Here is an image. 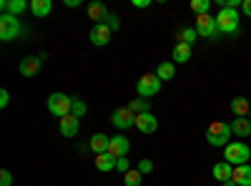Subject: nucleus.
<instances>
[{
  "mask_svg": "<svg viewBox=\"0 0 251 186\" xmlns=\"http://www.w3.org/2000/svg\"><path fill=\"white\" fill-rule=\"evenodd\" d=\"M206 143L214 149H226L228 143H231V123L214 121L211 126L206 129Z\"/></svg>",
  "mask_w": 251,
  "mask_h": 186,
  "instance_id": "f257e3e1",
  "label": "nucleus"
},
{
  "mask_svg": "<svg viewBox=\"0 0 251 186\" xmlns=\"http://www.w3.org/2000/svg\"><path fill=\"white\" fill-rule=\"evenodd\" d=\"M216 28L221 35H234L239 33V10L231 8H221L216 13Z\"/></svg>",
  "mask_w": 251,
  "mask_h": 186,
  "instance_id": "f03ea898",
  "label": "nucleus"
},
{
  "mask_svg": "<svg viewBox=\"0 0 251 186\" xmlns=\"http://www.w3.org/2000/svg\"><path fill=\"white\" fill-rule=\"evenodd\" d=\"M251 159V149L246 146L244 141H231L224 149V161H228L231 166H241V163H249Z\"/></svg>",
  "mask_w": 251,
  "mask_h": 186,
  "instance_id": "7ed1b4c3",
  "label": "nucleus"
},
{
  "mask_svg": "<svg viewBox=\"0 0 251 186\" xmlns=\"http://www.w3.org/2000/svg\"><path fill=\"white\" fill-rule=\"evenodd\" d=\"M161 86H163V80L156 73H146V76L138 78L136 93H138V98H153V96L161 93Z\"/></svg>",
  "mask_w": 251,
  "mask_h": 186,
  "instance_id": "20e7f679",
  "label": "nucleus"
},
{
  "mask_svg": "<svg viewBox=\"0 0 251 186\" xmlns=\"http://www.w3.org/2000/svg\"><path fill=\"white\" fill-rule=\"evenodd\" d=\"M71 108H73V98H71L68 93L55 91V93L48 96V111H50L53 116L66 118V116H71Z\"/></svg>",
  "mask_w": 251,
  "mask_h": 186,
  "instance_id": "39448f33",
  "label": "nucleus"
},
{
  "mask_svg": "<svg viewBox=\"0 0 251 186\" xmlns=\"http://www.w3.org/2000/svg\"><path fill=\"white\" fill-rule=\"evenodd\" d=\"M20 35V20L10 13H3L0 15V40L3 43H10V40H15Z\"/></svg>",
  "mask_w": 251,
  "mask_h": 186,
  "instance_id": "423d86ee",
  "label": "nucleus"
},
{
  "mask_svg": "<svg viewBox=\"0 0 251 186\" xmlns=\"http://www.w3.org/2000/svg\"><path fill=\"white\" fill-rule=\"evenodd\" d=\"M196 33L201 35V38H206V40H216L221 33H219V28H216V18L214 15H196Z\"/></svg>",
  "mask_w": 251,
  "mask_h": 186,
  "instance_id": "0eeeda50",
  "label": "nucleus"
},
{
  "mask_svg": "<svg viewBox=\"0 0 251 186\" xmlns=\"http://www.w3.org/2000/svg\"><path fill=\"white\" fill-rule=\"evenodd\" d=\"M111 123L116 129L126 131V129H136V113L128 108V106H123V108H116L113 116H111Z\"/></svg>",
  "mask_w": 251,
  "mask_h": 186,
  "instance_id": "6e6552de",
  "label": "nucleus"
},
{
  "mask_svg": "<svg viewBox=\"0 0 251 186\" xmlns=\"http://www.w3.org/2000/svg\"><path fill=\"white\" fill-rule=\"evenodd\" d=\"M43 58L46 55H28L20 60V73H23L25 78H33L40 73V68H43Z\"/></svg>",
  "mask_w": 251,
  "mask_h": 186,
  "instance_id": "1a4fd4ad",
  "label": "nucleus"
},
{
  "mask_svg": "<svg viewBox=\"0 0 251 186\" xmlns=\"http://www.w3.org/2000/svg\"><path fill=\"white\" fill-rule=\"evenodd\" d=\"M111 35H113V30H111L106 23H98V26L91 28V43L98 46V48H103V46L111 43Z\"/></svg>",
  "mask_w": 251,
  "mask_h": 186,
  "instance_id": "9d476101",
  "label": "nucleus"
},
{
  "mask_svg": "<svg viewBox=\"0 0 251 186\" xmlns=\"http://www.w3.org/2000/svg\"><path fill=\"white\" fill-rule=\"evenodd\" d=\"M58 126H60V136L75 138L78 131H80V118H75V116L71 113V116H66V118H60V121H58Z\"/></svg>",
  "mask_w": 251,
  "mask_h": 186,
  "instance_id": "9b49d317",
  "label": "nucleus"
},
{
  "mask_svg": "<svg viewBox=\"0 0 251 186\" xmlns=\"http://www.w3.org/2000/svg\"><path fill=\"white\" fill-rule=\"evenodd\" d=\"M131 149V141L126 136H111V146H108V154H113L116 159H123Z\"/></svg>",
  "mask_w": 251,
  "mask_h": 186,
  "instance_id": "f8f14e48",
  "label": "nucleus"
},
{
  "mask_svg": "<svg viewBox=\"0 0 251 186\" xmlns=\"http://www.w3.org/2000/svg\"><path fill=\"white\" fill-rule=\"evenodd\" d=\"M136 129H138L141 133H156L158 121H156L153 113H141V116H136Z\"/></svg>",
  "mask_w": 251,
  "mask_h": 186,
  "instance_id": "ddd939ff",
  "label": "nucleus"
},
{
  "mask_svg": "<svg viewBox=\"0 0 251 186\" xmlns=\"http://www.w3.org/2000/svg\"><path fill=\"white\" fill-rule=\"evenodd\" d=\"M0 10L3 13H10V15H20V13H25V10H30V3L28 0H3L0 3Z\"/></svg>",
  "mask_w": 251,
  "mask_h": 186,
  "instance_id": "4468645a",
  "label": "nucleus"
},
{
  "mask_svg": "<svg viewBox=\"0 0 251 186\" xmlns=\"http://www.w3.org/2000/svg\"><path fill=\"white\" fill-rule=\"evenodd\" d=\"M231 181H236V186H251V163H241V166H234Z\"/></svg>",
  "mask_w": 251,
  "mask_h": 186,
  "instance_id": "2eb2a0df",
  "label": "nucleus"
},
{
  "mask_svg": "<svg viewBox=\"0 0 251 186\" xmlns=\"http://www.w3.org/2000/svg\"><path fill=\"white\" fill-rule=\"evenodd\" d=\"M108 146H111V136H106V133H93L91 136V149L96 151V156L108 154Z\"/></svg>",
  "mask_w": 251,
  "mask_h": 186,
  "instance_id": "dca6fc26",
  "label": "nucleus"
},
{
  "mask_svg": "<svg viewBox=\"0 0 251 186\" xmlns=\"http://www.w3.org/2000/svg\"><path fill=\"white\" fill-rule=\"evenodd\" d=\"M211 174H214V179L216 181H231V174H234V166H231V163H228V161H219L216 163V166L211 169Z\"/></svg>",
  "mask_w": 251,
  "mask_h": 186,
  "instance_id": "f3484780",
  "label": "nucleus"
},
{
  "mask_svg": "<svg viewBox=\"0 0 251 186\" xmlns=\"http://www.w3.org/2000/svg\"><path fill=\"white\" fill-rule=\"evenodd\" d=\"M249 111H251V103H249V98L236 96V98L231 101V113H234L236 118H249Z\"/></svg>",
  "mask_w": 251,
  "mask_h": 186,
  "instance_id": "a211bd4d",
  "label": "nucleus"
},
{
  "mask_svg": "<svg viewBox=\"0 0 251 186\" xmlns=\"http://www.w3.org/2000/svg\"><path fill=\"white\" fill-rule=\"evenodd\" d=\"M53 10V0H30V13L35 18H46Z\"/></svg>",
  "mask_w": 251,
  "mask_h": 186,
  "instance_id": "6ab92c4d",
  "label": "nucleus"
},
{
  "mask_svg": "<svg viewBox=\"0 0 251 186\" xmlns=\"http://www.w3.org/2000/svg\"><path fill=\"white\" fill-rule=\"evenodd\" d=\"M231 133H236L239 138H249L251 136V121L249 118H234L231 121Z\"/></svg>",
  "mask_w": 251,
  "mask_h": 186,
  "instance_id": "aec40b11",
  "label": "nucleus"
},
{
  "mask_svg": "<svg viewBox=\"0 0 251 186\" xmlns=\"http://www.w3.org/2000/svg\"><path fill=\"white\" fill-rule=\"evenodd\" d=\"M116 163H118V159L113 156V154H100V156H96V169L98 171H113L116 169Z\"/></svg>",
  "mask_w": 251,
  "mask_h": 186,
  "instance_id": "412c9836",
  "label": "nucleus"
},
{
  "mask_svg": "<svg viewBox=\"0 0 251 186\" xmlns=\"http://www.w3.org/2000/svg\"><path fill=\"white\" fill-rule=\"evenodd\" d=\"M191 46H186V43H176L174 46V63H188L191 60Z\"/></svg>",
  "mask_w": 251,
  "mask_h": 186,
  "instance_id": "4be33fe9",
  "label": "nucleus"
},
{
  "mask_svg": "<svg viewBox=\"0 0 251 186\" xmlns=\"http://www.w3.org/2000/svg\"><path fill=\"white\" fill-rule=\"evenodd\" d=\"M88 15H91V20H96V26H98V23H106L108 10H106V5H103V3H91L88 5Z\"/></svg>",
  "mask_w": 251,
  "mask_h": 186,
  "instance_id": "5701e85b",
  "label": "nucleus"
},
{
  "mask_svg": "<svg viewBox=\"0 0 251 186\" xmlns=\"http://www.w3.org/2000/svg\"><path fill=\"white\" fill-rule=\"evenodd\" d=\"M196 38H199V33H196V28H178L176 30V40L178 43H186V46H194L196 43Z\"/></svg>",
  "mask_w": 251,
  "mask_h": 186,
  "instance_id": "b1692460",
  "label": "nucleus"
},
{
  "mask_svg": "<svg viewBox=\"0 0 251 186\" xmlns=\"http://www.w3.org/2000/svg\"><path fill=\"white\" fill-rule=\"evenodd\" d=\"M156 76H158L161 80H171V78L176 76V63H174V60H166V63H158Z\"/></svg>",
  "mask_w": 251,
  "mask_h": 186,
  "instance_id": "393cba45",
  "label": "nucleus"
},
{
  "mask_svg": "<svg viewBox=\"0 0 251 186\" xmlns=\"http://www.w3.org/2000/svg\"><path fill=\"white\" fill-rule=\"evenodd\" d=\"M128 108H131L136 116H141V113H151V101H146V98L131 101V103H128Z\"/></svg>",
  "mask_w": 251,
  "mask_h": 186,
  "instance_id": "a878e982",
  "label": "nucleus"
},
{
  "mask_svg": "<svg viewBox=\"0 0 251 186\" xmlns=\"http://www.w3.org/2000/svg\"><path fill=\"white\" fill-rule=\"evenodd\" d=\"M141 179H143V174L138 169H131L128 174H123V184L126 186H141Z\"/></svg>",
  "mask_w": 251,
  "mask_h": 186,
  "instance_id": "bb28decb",
  "label": "nucleus"
},
{
  "mask_svg": "<svg viewBox=\"0 0 251 186\" xmlns=\"http://www.w3.org/2000/svg\"><path fill=\"white\" fill-rule=\"evenodd\" d=\"M191 10L196 15H206L208 10H211V0H191Z\"/></svg>",
  "mask_w": 251,
  "mask_h": 186,
  "instance_id": "cd10ccee",
  "label": "nucleus"
},
{
  "mask_svg": "<svg viewBox=\"0 0 251 186\" xmlns=\"http://www.w3.org/2000/svg\"><path fill=\"white\" fill-rule=\"evenodd\" d=\"M86 111H88L86 103H83L80 98H73V108H71V113H73L75 118H80V116H86Z\"/></svg>",
  "mask_w": 251,
  "mask_h": 186,
  "instance_id": "c85d7f7f",
  "label": "nucleus"
},
{
  "mask_svg": "<svg viewBox=\"0 0 251 186\" xmlns=\"http://www.w3.org/2000/svg\"><path fill=\"white\" fill-rule=\"evenodd\" d=\"M138 171H141V174H151V171H153V161H151V159H141V161H138Z\"/></svg>",
  "mask_w": 251,
  "mask_h": 186,
  "instance_id": "c756f323",
  "label": "nucleus"
},
{
  "mask_svg": "<svg viewBox=\"0 0 251 186\" xmlns=\"http://www.w3.org/2000/svg\"><path fill=\"white\" fill-rule=\"evenodd\" d=\"M106 26H108L111 30H118V28H121V18H118V15H113V13H108V18H106Z\"/></svg>",
  "mask_w": 251,
  "mask_h": 186,
  "instance_id": "7c9ffc66",
  "label": "nucleus"
},
{
  "mask_svg": "<svg viewBox=\"0 0 251 186\" xmlns=\"http://www.w3.org/2000/svg\"><path fill=\"white\" fill-rule=\"evenodd\" d=\"M0 186H13V174L8 169L0 171Z\"/></svg>",
  "mask_w": 251,
  "mask_h": 186,
  "instance_id": "2f4dec72",
  "label": "nucleus"
},
{
  "mask_svg": "<svg viewBox=\"0 0 251 186\" xmlns=\"http://www.w3.org/2000/svg\"><path fill=\"white\" fill-rule=\"evenodd\" d=\"M116 169H118V171H123V174H128V171H131V163H128V159H126V156H123V159H118Z\"/></svg>",
  "mask_w": 251,
  "mask_h": 186,
  "instance_id": "473e14b6",
  "label": "nucleus"
},
{
  "mask_svg": "<svg viewBox=\"0 0 251 186\" xmlns=\"http://www.w3.org/2000/svg\"><path fill=\"white\" fill-rule=\"evenodd\" d=\"M8 103H10V93L3 88L0 91V108H8Z\"/></svg>",
  "mask_w": 251,
  "mask_h": 186,
  "instance_id": "72a5a7b5",
  "label": "nucleus"
},
{
  "mask_svg": "<svg viewBox=\"0 0 251 186\" xmlns=\"http://www.w3.org/2000/svg\"><path fill=\"white\" fill-rule=\"evenodd\" d=\"M133 8H141V10H146V8H151V0H133Z\"/></svg>",
  "mask_w": 251,
  "mask_h": 186,
  "instance_id": "f704fd0d",
  "label": "nucleus"
},
{
  "mask_svg": "<svg viewBox=\"0 0 251 186\" xmlns=\"http://www.w3.org/2000/svg\"><path fill=\"white\" fill-rule=\"evenodd\" d=\"M241 13L246 18H251V0H244V5H241Z\"/></svg>",
  "mask_w": 251,
  "mask_h": 186,
  "instance_id": "c9c22d12",
  "label": "nucleus"
},
{
  "mask_svg": "<svg viewBox=\"0 0 251 186\" xmlns=\"http://www.w3.org/2000/svg\"><path fill=\"white\" fill-rule=\"evenodd\" d=\"M66 5H68V8H78L80 0H66Z\"/></svg>",
  "mask_w": 251,
  "mask_h": 186,
  "instance_id": "e433bc0d",
  "label": "nucleus"
},
{
  "mask_svg": "<svg viewBox=\"0 0 251 186\" xmlns=\"http://www.w3.org/2000/svg\"><path fill=\"white\" fill-rule=\"evenodd\" d=\"M221 186H236V181H224Z\"/></svg>",
  "mask_w": 251,
  "mask_h": 186,
  "instance_id": "4c0bfd02",
  "label": "nucleus"
},
{
  "mask_svg": "<svg viewBox=\"0 0 251 186\" xmlns=\"http://www.w3.org/2000/svg\"><path fill=\"white\" fill-rule=\"evenodd\" d=\"M249 121H251V111H249Z\"/></svg>",
  "mask_w": 251,
  "mask_h": 186,
  "instance_id": "58836bf2",
  "label": "nucleus"
},
{
  "mask_svg": "<svg viewBox=\"0 0 251 186\" xmlns=\"http://www.w3.org/2000/svg\"><path fill=\"white\" fill-rule=\"evenodd\" d=\"M249 53H251V51H249Z\"/></svg>",
  "mask_w": 251,
  "mask_h": 186,
  "instance_id": "ea45409f",
  "label": "nucleus"
}]
</instances>
